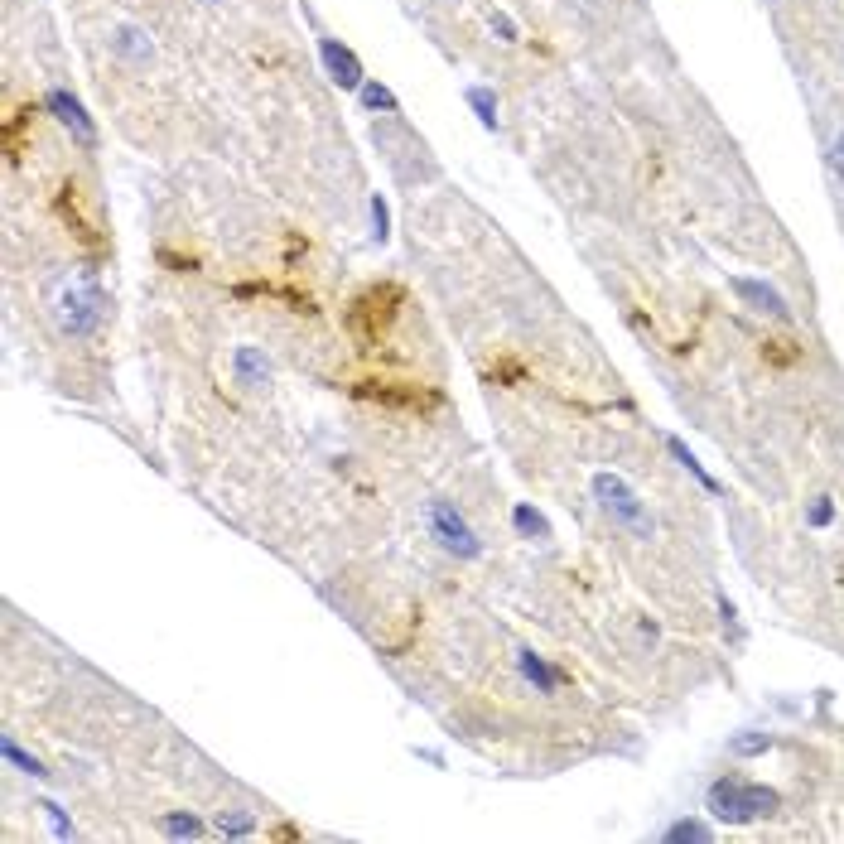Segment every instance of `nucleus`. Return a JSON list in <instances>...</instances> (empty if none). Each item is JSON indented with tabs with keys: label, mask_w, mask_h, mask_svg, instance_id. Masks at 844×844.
Listing matches in <instances>:
<instances>
[{
	"label": "nucleus",
	"mask_w": 844,
	"mask_h": 844,
	"mask_svg": "<svg viewBox=\"0 0 844 844\" xmlns=\"http://www.w3.org/2000/svg\"><path fill=\"white\" fill-rule=\"evenodd\" d=\"M0 758H5L10 767H15V772H25V777H44V763H39L34 753H25V748H20V738H15V734H5V738H0Z\"/></svg>",
	"instance_id": "nucleus-16"
},
{
	"label": "nucleus",
	"mask_w": 844,
	"mask_h": 844,
	"mask_svg": "<svg viewBox=\"0 0 844 844\" xmlns=\"http://www.w3.org/2000/svg\"><path fill=\"white\" fill-rule=\"evenodd\" d=\"M319 58H324V68H328V78L338 82V87H362V63H357V54L353 49H343L338 39H319Z\"/></svg>",
	"instance_id": "nucleus-10"
},
{
	"label": "nucleus",
	"mask_w": 844,
	"mask_h": 844,
	"mask_svg": "<svg viewBox=\"0 0 844 844\" xmlns=\"http://www.w3.org/2000/svg\"><path fill=\"white\" fill-rule=\"evenodd\" d=\"M825 164H830V174L840 179V189H844V126L830 136V145H825Z\"/></svg>",
	"instance_id": "nucleus-24"
},
{
	"label": "nucleus",
	"mask_w": 844,
	"mask_h": 844,
	"mask_svg": "<svg viewBox=\"0 0 844 844\" xmlns=\"http://www.w3.org/2000/svg\"><path fill=\"white\" fill-rule=\"evenodd\" d=\"M39 811L49 816V825H54V835H58V840H73V825H68V816H63V806H58V801H44Z\"/></svg>",
	"instance_id": "nucleus-27"
},
{
	"label": "nucleus",
	"mask_w": 844,
	"mask_h": 844,
	"mask_svg": "<svg viewBox=\"0 0 844 844\" xmlns=\"http://www.w3.org/2000/svg\"><path fill=\"white\" fill-rule=\"evenodd\" d=\"M232 377L242 386H266L271 382V362H266L261 348H237L232 353Z\"/></svg>",
	"instance_id": "nucleus-13"
},
{
	"label": "nucleus",
	"mask_w": 844,
	"mask_h": 844,
	"mask_svg": "<svg viewBox=\"0 0 844 844\" xmlns=\"http://www.w3.org/2000/svg\"><path fill=\"white\" fill-rule=\"evenodd\" d=\"M54 213L63 218V227H68V232L78 237L82 251H92V256L102 251V227H97V218H92V213L82 208V189H78V184H63V189H58Z\"/></svg>",
	"instance_id": "nucleus-6"
},
{
	"label": "nucleus",
	"mask_w": 844,
	"mask_h": 844,
	"mask_svg": "<svg viewBox=\"0 0 844 844\" xmlns=\"http://www.w3.org/2000/svg\"><path fill=\"white\" fill-rule=\"evenodd\" d=\"M44 107L54 111V121L63 126V131H73V136L82 140V145H92L97 140V126H92V116H87V107H82L73 92H63V87H49V97H44Z\"/></svg>",
	"instance_id": "nucleus-8"
},
{
	"label": "nucleus",
	"mask_w": 844,
	"mask_h": 844,
	"mask_svg": "<svg viewBox=\"0 0 844 844\" xmlns=\"http://www.w3.org/2000/svg\"><path fill=\"white\" fill-rule=\"evenodd\" d=\"M763 357L767 362H772V367H791V362H796V348H791V343H763Z\"/></svg>",
	"instance_id": "nucleus-28"
},
{
	"label": "nucleus",
	"mask_w": 844,
	"mask_h": 844,
	"mask_svg": "<svg viewBox=\"0 0 844 844\" xmlns=\"http://www.w3.org/2000/svg\"><path fill=\"white\" fill-rule=\"evenodd\" d=\"M512 526H517L526 541H545V536H550V521H545L541 512L531 507V502H517V512H512Z\"/></svg>",
	"instance_id": "nucleus-17"
},
{
	"label": "nucleus",
	"mask_w": 844,
	"mask_h": 844,
	"mask_svg": "<svg viewBox=\"0 0 844 844\" xmlns=\"http://www.w3.org/2000/svg\"><path fill=\"white\" fill-rule=\"evenodd\" d=\"M594 497H599V507L608 512V517L618 521L623 531H632L637 541H652L656 536V521H652V512L642 507V497L627 488L618 473H594Z\"/></svg>",
	"instance_id": "nucleus-3"
},
{
	"label": "nucleus",
	"mask_w": 844,
	"mask_h": 844,
	"mask_svg": "<svg viewBox=\"0 0 844 844\" xmlns=\"http://www.w3.org/2000/svg\"><path fill=\"white\" fill-rule=\"evenodd\" d=\"M806 521H811L816 531H825V526L835 521V497H816V502H811V512H806Z\"/></svg>",
	"instance_id": "nucleus-26"
},
{
	"label": "nucleus",
	"mask_w": 844,
	"mask_h": 844,
	"mask_svg": "<svg viewBox=\"0 0 844 844\" xmlns=\"http://www.w3.org/2000/svg\"><path fill=\"white\" fill-rule=\"evenodd\" d=\"M160 825H164V835H174V840H198V835H203V820L184 816V811H169Z\"/></svg>",
	"instance_id": "nucleus-19"
},
{
	"label": "nucleus",
	"mask_w": 844,
	"mask_h": 844,
	"mask_svg": "<svg viewBox=\"0 0 844 844\" xmlns=\"http://www.w3.org/2000/svg\"><path fill=\"white\" fill-rule=\"evenodd\" d=\"M666 844H685V840H714V830H709L705 820H676L666 835H661Z\"/></svg>",
	"instance_id": "nucleus-20"
},
{
	"label": "nucleus",
	"mask_w": 844,
	"mask_h": 844,
	"mask_svg": "<svg viewBox=\"0 0 844 844\" xmlns=\"http://www.w3.org/2000/svg\"><path fill=\"white\" fill-rule=\"evenodd\" d=\"M218 830L227 835V840H246V835L256 830V820L251 816H218Z\"/></svg>",
	"instance_id": "nucleus-25"
},
{
	"label": "nucleus",
	"mask_w": 844,
	"mask_h": 844,
	"mask_svg": "<svg viewBox=\"0 0 844 844\" xmlns=\"http://www.w3.org/2000/svg\"><path fill=\"white\" fill-rule=\"evenodd\" d=\"M401 304H406V290H401L396 280H377V285L357 290L353 304H348V333H353L362 348H377L386 333H391V324H396Z\"/></svg>",
	"instance_id": "nucleus-2"
},
{
	"label": "nucleus",
	"mask_w": 844,
	"mask_h": 844,
	"mask_svg": "<svg viewBox=\"0 0 844 844\" xmlns=\"http://www.w3.org/2000/svg\"><path fill=\"white\" fill-rule=\"evenodd\" d=\"M517 666H521V676L536 685V695H555L560 685H565V676L545 661V656H536V652H517Z\"/></svg>",
	"instance_id": "nucleus-12"
},
{
	"label": "nucleus",
	"mask_w": 844,
	"mask_h": 844,
	"mask_svg": "<svg viewBox=\"0 0 844 844\" xmlns=\"http://www.w3.org/2000/svg\"><path fill=\"white\" fill-rule=\"evenodd\" d=\"M58 324L68 338H92L97 324H102V290L92 285V275L73 285V290H63V300H58Z\"/></svg>",
	"instance_id": "nucleus-4"
},
{
	"label": "nucleus",
	"mask_w": 844,
	"mask_h": 844,
	"mask_svg": "<svg viewBox=\"0 0 844 844\" xmlns=\"http://www.w3.org/2000/svg\"><path fill=\"white\" fill-rule=\"evenodd\" d=\"M666 449H671V459L681 463V468H685V473H690V478H695V483H700V488H705V492H714V497H719V478H714V473H709L705 463H700V459H695V454H690V449H685V439H676V435H671V439H666Z\"/></svg>",
	"instance_id": "nucleus-15"
},
{
	"label": "nucleus",
	"mask_w": 844,
	"mask_h": 844,
	"mask_svg": "<svg viewBox=\"0 0 844 844\" xmlns=\"http://www.w3.org/2000/svg\"><path fill=\"white\" fill-rule=\"evenodd\" d=\"M116 54L126 58V63H136V68H145L150 58H155V44H150V34L136 25H121L116 29Z\"/></svg>",
	"instance_id": "nucleus-14"
},
{
	"label": "nucleus",
	"mask_w": 844,
	"mask_h": 844,
	"mask_svg": "<svg viewBox=\"0 0 844 844\" xmlns=\"http://www.w3.org/2000/svg\"><path fill=\"white\" fill-rule=\"evenodd\" d=\"M213 5H218V0H213Z\"/></svg>",
	"instance_id": "nucleus-30"
},
{
	"label": "nucleus",
	"mask_w": 844,
	"mask_h": 844,
	"mask_svg": "<svg viewBox=\"0 0 844 844\" xmlns=\"http://www.w3.org/2000/svg\"><path fill=\"white\" fill-rule=\"evenodd\" d=\"M362 401H382V406L396 410H435L439 391H425V386H406V382H362L357 386Z\"/></svg>",
	"instance_id": "nucleus-7"
},
{
	"label": "nucleus",
	"mask_w": 844,
	"mask_h": 844,
	"mask_svg": "<svg viewBox=\"0 0 844 844\" xmlns=\"http://www.w3.org/2000/svg\"><path fill=\"white\" fill-rule=\"evenodd\" d=\"M468 107H473V116L488 131H497V97H492V87H468Z\"/></svg>",
	"instance_id": "nucleus-18"
},
{
	"label": "nucleus",
	"mask_w": 844,
	"mask_h": 844,
	"mask_svg": "<svg viewBox=\"0 0 844 844\" xmlns=\"http://www.w3.org/2000/svg\"><path fill=\"white\" fill-rule=\"evenodd\" d=\"M34 121H39V111H34V107H20V111H10V116H5V160H10V164L25 160V145H29Z\"/></svg>",
	"instance_id": "nucleus-11"
},
{
	"label": "nucleus",
	"mask_w": 844,
	"mask_h": 844,
	"mask_svg": "<svg viewBox=\"0 0 844 844\" xmlns=\"http://www.w3.org/2000/svg\"><path fill=\"white\" fill-rule=\"evenodd\" d=\"M729 748H734V758H763L767 748H772V738L767 734H738Z\"/></svg>",
	"instance_id": "nucleus-23"
},
{
	"label": "nucleus",
	"mask_w": 844,
	"mask_h": 844,
	"mask_svg": "<svg viewBox=\"0 0 844 844\" xmlns=\"http://www.w3.org/2000/svg\"><path fill=\"white\" fill-rule=\"evenodd\" d=\"M430 536H435L449 555H459V560H478L483 555V541H478V531L468 526V521L449 507V502H430Z\"/></svg>",
	"instance_id": "nucleus-5"
},
{
	"label": "nucleus",
	"mask_w": 844,
	"mask_h": 844,
	"mask_svg": "<svg viewBox=\"0 0 844 844\" xmlns=\"http://www.w3.org/2000/svg\"><path fill=\"white\" fill-rule=\"evenodd\" d=\"M357 97H362V107H367V111H396V97L386 92L382 82H372V78L357 87Z\"/></svg>",
	"instance_id": "nucleus-21"
},
{
	"label": "nucleus",
	"mask_w": 844,
	"mask_h": 844,
	"mask_svg": "<svg viewBox=\"0 0 844 844\" xmlns=\"http://www.w3.org/2000/svg\"><path fill=\"white\" fill-rule=\"evenodd\" d=\"M729 285H734V295H738L743 304H748L753 314H767V319H777V324H787V319H791L787 300H782V295H777V290H772L767 280H748V275H734Z\"/></svg>",
	"instance_id": "nucleus-9"
},
{
	"label": "nucleus",
	"mask_w": 844,
	"mask_h": 844,
	"mask_svg": "<svg viewBox=\"0 0 844 844\" xmlns=\"http://www.w3.org/2000/svg\"><path fill=\"white\" fill-rule=\"evenodd\" d=\"M367 213H372V242H386V237H391V208H386L382 193H372Z\"/></svg>",
	"instance_id": "nucleus-22"
},
{
	"label": "nucleus",
	"mask_w": 844,
	"mask_h": 844,
	"mask_svg": "<svg viewBox=\"0 0 844 844\" xmlns=\"http://www.w3.org/2000/svg\"><path fill=\"white\" fill-rule=\"evenodd\" d=\"M777 806H782V796L763 782H748V777H719L705 791V811L724 825H753V820L772 816Z\"/></svg>",
	"instance_id": "nucleus-1"
},
{
	"label": "nucleus",
	"mask_w": 844,
	"mask_h": 844,
	"mask_svg": "<svg viewBox=\"0 0 844 844\" xmlns=\"http://www.w3.org/2000/svg\"><path fill=\"white\" fill-rule=\"evenodd\" d=\"M492 34H497V39H507V44H517V25H512V15L492 10Z\"/></svg>",
	"instance_id": "nucleus-29"
}]
</instances>
